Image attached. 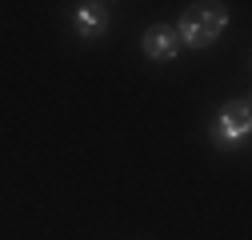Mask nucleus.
Masks as SVG:
<instances>
[{
    "mask_svg": "<svg viewBox=\"0 0 252 240\" xmlns=\"http://www.w3.org/2000/svg\"><path fill=\"white\" fill-rule=\"evenodd\" d=\"M172 28L180 36V48H212L216 36L228 28V8L224 4H192L180 12V20Z\"/></svg>",
    "mask_w": 252,
    "mask_h": 240,
    "instance_id": "obj_1",
    "label": "nucleus"
},
{
    "mask_svg": "<svg viewBox=\"0 0 252 240\" xmlns=\"http://www.w3.org/2000/svg\"><path fill=\"white\" fill-rule=\"evenodd\" d=\"M248 136H252V112H248V100H232V104H224V108L212 116V144L220 148V152L240 148Z\"/></svg>",
    "mask_w": 252,
    "mask_h": 240,
    "instance_id": "obj_2",
    "label": "nucleus"
},
{
    "mask_svg": "<svg viewBox=\"0 0 252 240\" xmlns=\"http://www.w3.org/2000/svg\"><path fill=\"white\" fill-rule=\"evenodd\" d=\"M140 52L148 60H156V64H168V60L180 56V36L172 24H148L144 36H140Z\"/></svg>",
    "mask_w": 252,
    "mask_h": 240,
    "instance_id": "obj_3",
    "label": "nucleus"
},
{
    "mask_svg": "<svg viewBox=\"0 0 252 240\" xmlns=\"http://www.w3.org/2000/svg\"><path fill=\"white\" fill-rule=\"evenodd\" d=\"M108 28V4H96V0H84V4L72 8V32L80 40H96Z\"/></svg>",
    "mask_w": 252,
    "mask_h": 240,
    "instance_id": "obj_4",
    "label": "nucleus"
}]
</instances>
